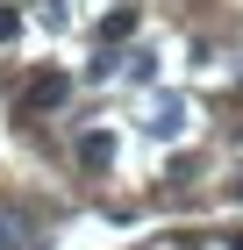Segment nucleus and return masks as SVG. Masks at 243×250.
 I'll return each instance as SVG.
<instances>
[{
    "label": "nucleus",
    "instance_id": "f257e3e1",
    "mask_svg": "<svg viewBox=\"0 0 243 250\" xmlns=\"http://www.w3.org/2000/svg\"><path fill=\"white\" fill-rule=\"evenodd\" d=\"M65 93H72L65 72H36L29 86H22V115H50V107H65Z\"/></svg>",
    "mask_w": 243,
    "mask_h": 250
},
{
    "label": "nucleus",
    "instance_id": "f03ea898",
    "mask_svg": "<svg viewBox=\"0 0 243 250\" xmlns=\"http://www.w3.org/2000/svg\"><path fill=\"white\" fill-rule=\"evenodd\" d=\"M79 157H86V165H93V172H100V165H108V157H114V136H108V129H93V136H79Z\"/></svg>",
    "mask_w": 243,
    "mask_h": 250
},
{
    "label": "nucleus",
    "instance_id": "7ed1b4c3",
    "mask_svg": "<svg viewBox=\"0 0 243 250\" xmlns=\"http://www.w3.org/2000/svg\"><path fill=\"white\" fill-rule=\"evenodd\" d=\"M129 29H136V15H129V7H122V15H108V21H100V36H108V43H114V36H129Z\"/></svg>",
    "mask_w": 243,
    "mask_h": 250
},
{
    "label": "nucleus",
    "instance_id": "20e7f679",
    "mask_svg": "<svg viewBox=\"0 0 243 250\" xmlns=\"http://www.w3.org/2000/svg\"><path fill=\"white\" fill-rule=\"evenodd\" d=\"M22 36V15H15V7H0V43H15Z\"/></svg>",
    "mask_w": 243,
    "mask_h": 250
},
{
    "label": "nucleus",
    "instance_id": "39448f33",
    "mask_svg": "<svg viewBox=\"0 0 243 250\" xmlns=\"http://www.w3.org/2000/svg\"><path fill=\"white\" fill-rule=\"evenodd\" d=\"M0 250H15V222H0Z\"/></svg>",
    "mask_w": 243,
    "mask_h": 250
},
{
    "label": "nucleus",
    "instance_id": "423d86ee",
    "mask_svg": "<svg viewBox=\"0 0 243 250\" xmlns=\"http://www.w3.org/2000/svg\"><path fill=\"white\" fill-rule=\"evenodd\" d=\"M229 200H243V172H236V179H229Z\"/></svg>",
    "mask_w": 243,
    "mask_h": 250
}]
</instances>
